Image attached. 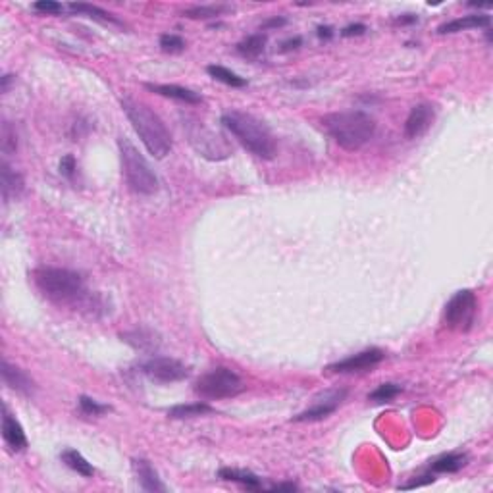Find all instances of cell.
Instances as JSON below:
<instances>
[{"instance_id":"25","label":"cell","mask_w":493,"mask_h":493,"mask_svg":"<svg viewBox=\"0 0 493 493\" xmlns=\"http://www.w3.org/2000/svg\"><path fill=\"white\" fill-rule=\"evenodd\" d=\"M466 461H469V457H466V455L449 453V455H443V457H439V459H436V461L431 462L430 469L434 470V472L455 474V472H459V470L466 466Z\"/></svg>"},{"instance_id":"20","label":"cell","mask_w":493,"mask_h":493,"mask_svg":"<svg viewBox=\"0 0 493 493\" xmlns=\"http://www.w3.org/2000/svg\"><path fill=\"white\" fill-rule=\"evenodd\" d=\"M70 8L71 14H79V16H87L91 17V20H94V22H101V24H110V25H117V27H122V22L117 20L114 14H110V12H106V10L99 8V6H93V4H83V2H73V4H70L68 6Z\"/></svg>"},{"instance_id":"4","label":"cell","mask_w":493,"mask_h":493,"mask_svg":"<svg viewBox=\"0 0 493 493\" xmlns=\"http://www.w3.org/2000/svg\"><path fill=\"white\" fill-rule=\"evenodd\" d=\"M322 126L345 150H360L376 134V120L362 110L334 112L322 120Z\"/></svg>"},{"instance_id":"26","label":"cell","mask_w":493,"mask_h":493,"mask_svg":"<svg viewBox=\"0 0 493 493\" xmlns=\"http://www.w3.org/2000/svg\"><path fill=\"white\" fill-rule=\"evenodd\" d=\"M214 408L206 403H189V405H176L168 410L170 418H195V416L212 415Z\"/></svg>"},{"instance_id":"36","label":"cell","mask_w":493,"mask_h":493,"mask_svg":"<svg viewBox=\"0 0 493 493\" xmlns=\"http://www.w3.org/2000/svg\"><path fill=\"white\" fill-rule=\"evenodd\" d=\"M430 482H434V476H424V480H415L413 484H405L401 485V487H403V490H410V487H418V485L430 484Z\"/></svg>"},{"instance_id":"35","label":"cell","mask_w":493,"mask_h":493,"mask_svg":"<svg viewBox=\"0 0 493 493\" xmlns=\"http://www.w3.org/2000/svg\"><path fill=\"white\" fill-rule=\"evenodd\" d=\"M287 24V20L285 17H272V20H268V22H264L262 24V29H270V27H282V25Z\"/></svg>"},{"instance_id":"27","label":"cell","mask_w":493,"mask_h":493,"mask_svg":"<svg viewBox=\"0 0 493 493\" xmlns=\"http://www.w3.org/2000/svg\"><path fill=\"white\" fill-rule=\"evenodd\" d=\"M206 71H208L212 78L216 79V81H222V83H226V85H229V87H245L247 85V79L239 78L237 73H234L231 70H227V68H224V66H216V64H212V66H208V68H206Z\"/></svg>"},{"instance_id":"6","label":"cell","mask_w":493,"mask_h":493,"mask_svg":"<svg viewBox=\"0 0 493 493\" xmlns=\"http://www.w3.org/2000/svg\"><path fill=\"white\" fill-rule=\"evenodd\" d=\"M183 131L187 135L189 145L206 160L220 162L231 157V145L227 143L224 135L216 134L214 129L206 127L203 122H199L197 117H183Z\"/></svg>"},{"instance_id":"7","label":"cell","mask_w":493,"mask_h":493,"mask_svg":"<svg viewBox=\"0 0 493 493\" xmlns=\"http://www.w3.org/2000/svg\"><path fill=\"white\" fill-rule=\"evenodd\" d=\"M243 392H245V382L227 366L212 368L195 382L197 395L208 401L227 399Z\"/></svg>"},{"instance_id":"39","label":"cell","mask_w":493,"mask_h":493,"mask_svg":"<svg viewBox=\"0 0 493 493\" xmlns=\"http://www.w3.org/2000/svg\"><path fill=\"white\" fill-rule=\"evenodd\" d=\"M334 33H331V27H318V37L320 39H329Z\"/></svg>"},{"instance_id":"38","label":"cell","mask_w":493,"mask_h":493,"mask_svg":"<svg viewBox=\"0 0 493 493\" xmlns=\"http://www.w3.org/2000/svg\"><path fill=\"white\" fill-rule=\"evenodd\" d=\"M270 490H272V492H295V490H297V485L295 484H278V485H272Z\"/></svg>"},{"instance_id":"2","label":"cell","mask_w":493,"mask_h":493,"mask_svg":"<svg viewBox=\"0 0 493 493\" xmlns=\"http://www.w3.org/2000/svg\"><path fill=\"white\" fill-rule=\"evenodd\" d=\"M122 108L150 155L158 160L168 157L172 150V135L162 122V117L157 112H152L145 102L135 101L131 97L122 99Z\"/></svg>"},{"instance_id":"3","label":"cell","mask_w":493,"mask_h":493,"mask_svg":"<svg viewBox=\"0 0 493 493\" xmlns=\"http://www.w3.org/2000/svg\"><path fill=\"white\" fill-rule=\"evenodd\" d=\"M222 126L241 143L245 149L262 160H272L276 157V139L270 127L252 114L241 110H227L222 114Z\"/></svg>"},{"instance_id":"18","label":"cell","mask_w":493,"mask_h":493,"mask_svg":"<svg viewBox=\"0 0 493 493\" xmlns=\"http://www.w3.org/2000/svg\"><path fill=\"white\" fill-rule=\"evenodd\" d=\"M122 339L141 352H157V349L160 347V339L149 328H135L131 331H126V334H122Z\"/></svg>"},{"instance_id":"16","label":"cell","mask_w":493,"mask_h":493,"mask_svg":"<svg viewBox=\"0 0 493 493\" xmlns=\"http://www.w3.org/2000/svg\"><path fill=\"white\" fill-rule=\"evenodd\" d=\"M492 25V17L485 16V14H470V16L457 17L451 20L447 24L439 25L438 33L439 35H447V33H461L469 31V29H490Z\"/></svg>"},{"instance_id":"12","label":"cell","mask_w":493,"mask_h":493,"mask_svg":"<svg viewBox=\"0 0 493 493\" xmlns=\"http://www.w3.org/2000/svg\"><path fill=\"white\" fill-rule=\"evenodd\" d=\"M436 117V110L428 102H420L410 108L405 122V137L407 139H420L434 124Z\"/></svg>"},{"instance_id":"1","label":"cell","mask_w":493,"mask_h":493,"mask_svg":"<svg viewBox=\"0 0 493 493\" xmlns=\"http://www.w3.org/2000/svg\"><path fill=\"white\" fill-rule=\"evenodd\" d=\"M33 282L37 285V290L56 305L83 306L91 310L97 308L93 295L85 287V280L73 270L41 266L33 270Z\"/></svg>"},{"instance_id":"19","label":"cell","mask_w":493,"mask_h":493,"mask_svg":"<svg viewBox=\"0 0 493 493\" xmlns=\"http://www.w3.org/2000/svg\"><path fill=\"white\" fill-rule=\"evenodd\" d=\"M147 89L152 91V93L160 94V97H168V99H173V101L185 102V104H199L203 102L201 94H197L195 91L191 89H185V87L180 85H155V83H147Z\"/></svg>"},{"instance_id":"40","label":"cell","mask_w":493,"mask_h":493,"mask_svg":"<svg viewBox=\"0 0 493 493\" xmlns=\"http://www.w3.org/2000/svg\"><path fill=\"white\" fill-rule=\"evenodd\" d=\"M12 78H14V76H4V78H2V93H6V91H8V85H10V81H12Z\"/></svg>"},{"instance_id":"30","label":"cell","mask_w":493,"mask_h":493,"mask_svg":"<svg viewBox=\"0 0 493 493\" xmlns=\"http://www.w3.org/2000/svg\"><path fill=\"white\" fill-rule=\"evenodd\" d=\"M160 48H162V52H168V55H178V52L185 50V41L181 39L180 35L166 33L160 37Z\"/></svg>"},{"instance_id":"14","label":"cell","mask_w":493,"mask_h":493,"mask_svg":"<svg viewBox=\"0 0 493 493\" xmlns=\"http://www.w3.org/2000/svg\"><path fill=\"white\" fill-rule=\"evenodd\" d=\"M2 380H4V384L8 385L12 392L20 393V395L31 397L33 393H35V382L25 374V370L10 364L6 359L2 360Z\"/></svg>"},{"instance_id":"32","label":"cell","mask_w":493,"mask_h":493,"mask_svg":"<svg viewBox=\"0 0 493 493\" xmlns=\"http://www.w3.org/2000/svg\"><path fill=\"white\" fill-rule=\"evenodd\" d=\"M35 12H39V14H47V16H58V14H62L64 12V6L60 4V2H55V0H39V2H35L31 6Z\"/></svg>"},{"instance_id":"17","label":"cell","mask_w":493,"mask_h":493,"mask_svg":"<svg viewBox=\"0 0 493 493\" xmlns=\"http://www.w3.org/2000/svg\"><path fill=\"white\" fill-rule=\"evenodd\" d=\"M24 178L4 160L0 164V189H2L4 203H10L12 199H17V197L22 195L24 193Z\"/></svg>"},{"instance_id":"10","label":"cell","mask_w":493,"mask_h":493,"mask_svg":"<svg viewBox=\"0 0 493 493\" xmlns=\"http://www.w3.org/2000/svg\"><path fill=\"white\" fill-rule=\"evenodd\" d=\"M345 397H347V390L343 387H331V390H326V392L318 393L316 397L313 399V405L299 413L293 420L295 422H316V420H324L328 418L329 415H334L339 405L343 403Z\"/></svg>"},{"instance_id":"29","label":"cell","mask_w":493,"mask_h":493,"mask_svg":"<svg viewBox=\"0 0 493 493\" xmlns=\"http://www.w3.org/2000/svg\"><path fill=\"white\" fill-rule=\"evenodd\" d=\"M0 149L4 155H12L17 150L16 127L12 126L10 122H4L2 129H0Z\"/></svg>"},{"instance_id":"13","label":"cell","mask_w":493,"mask_h":493,"mask_svg":"<svg viewBox=\"0 0 493 493\" xmlns=\"http://www.w3.org/2000/svg\"><path fill=\"white\" fill-rule=\"evenodd\" d=\"M2 438H4V443L10 447V451L14 453H20L27 447V438H25L22 424L17 422V418L10 413L6 405L2 410Z\"/></svg>"},{"instance_id":"15","label":"cell","mask_w":493,"mask_h":493,"mask_svg":"<svg viewBox=\"0 0 493 493\" xmlns=\"http://www.w3.org/2000/svg\"><path fill=\"white\" fill-rule=\"evenodd\" d=\"M131 469H134L137 482H139V485H141L145 492H166V485L162 484L158 472L147 459H134L131 461Z\"/></svg>"},{"instance_id":"8","label":"cell","mask_w":493,"mask_h":493,"mask_svg":"<svg viewBox=\"0 0 493 493\" xmlns=\"http://www.w3.org/2000/svg\"><path fill=\"white\" fill-rule=\"evenodd\" d=\"M478 314L476 293L470 290H461L449 299L443 310V322L449 329L455 331H469Z\"/></svg>"},{"instance_id":"34","label":"cell","mask_w":493,"mask_h":493,"mask_svg":"<svg viewBox=\"0 0 493 493\" xmlns=\"http://www.w3.org/2000/svg\"><path fill=\"white\" fill-rule=\"evenodd\" d=\"M364 31H366V25L355 24V25H347L343 31H341V35H343V37H352V35H362Z\"/></svg>"},{"instance_id":"33","label":"cell","mask_w":493,"mask_h":493,"mask_svg":"<svg viewBox=\"0 0 493 493\" xmlns=\"http://www.w3.org/2000/svg\"><path fill=\"white\" fill-rule=\"evenodd\" d=\"M60 173H62L66 180L73 181L76 173H78V162H76L73 155H66V157L60 160Z\"/></svg>"},{"instance_id":"22","label":"cell","mask_w":493,"mask_h":493,"mask_svg":"<svg viewBox=\"0 0 493 493\" xmlns=\"http://www.w3.org/2000/svg\"><path fill=\"white\" fill-rule=\"evenodd\" d=\"M60 459H62V462L68 469L78 472L79 476L91 478L94 474L93 464L87 461L85 457L79 453V451H76V449H64L62 453H60Z\"/></svg>"},{"instance_id":"23","label":"cell","mask_w":493,"mask_h":493,"mask_svg":"<svg viewBox=\"0 0 493 493\" xmlns=\"http://www.w3.org/2000/svg\"><path fill=\"white\" fill-rule=\"evenodd\" d=\"M266 35L264 33H255V35H249L247 39H243L239 45H237V52L247 58V60H257L264 48H266Z\"/></svg>"},{"instance_id":"24","label":"cell","mask_w":493,"mask_h":493,"mask_svg":"<svg viewBox=\"0 0 493 493\" xmlns=\"http://www.w3.org/2000/svg\"><path fill=\"white\" fill-rule=\"evenodd\" d=\"M231 6L227 4H197V6H191V8L183 10V17H189V20H212V17H218L222 14H227L231 12Z\"/></svg>"},{"instance_id":"37","label":"cell","mask_w":493,"mask_h":493,"mask_svg":"<svg viewBox=\"0 0 493 493\" xmlns=\"http://www.w3.org/2000/svg\"><path fill=\"white\" fill-rule=\"evenodd\" d=\"M301 37H295V39H291V41H285L282 45V50H293V48H299L301 47Z\"/></svg>"},{"instance_id":"11","label":"cell","mask_w":493,"mask_h":493,"mask_svg":"<svg viewBox=\"0 0 493 493\" xmlns=\"http://www.w3.org/2000/svg\"><path fill=\"white\" fill-rule=\"evenodd\" d=\"M385 359V352L382 349H364V351L351 355L343 360H337L334 364H329V372H337V374H355V372H368L374 366H378L382 360Z\"/></svg>"},{"instance_id":"31","label":"cell","mask_w":493,"mask_h":493,"mask_svg":"<svg viewBox=\"0 0 493 493\" xmlns=\"http://www.w3.org/2000/svg\"><path fill=\"white\" fill-rule=\"evenodd\" d=\"M79 408H81V413L87 416H101L110 410L108 405H101L99 401L91 399V397H87V395H81V397H79Z\"/></svg>"},{"instance_id":"5","label":"cell","mask_w":493,"mask_h":493,"mask_svg":"<svg viewBox=\"0 0 493 493\" xmlns=\"http://www.w3.org/2000/svg\"><path fill=\"white\" fill-rule=\"evenodd\" d=\"M117 149L122 160V172L131 191L139 195H155L158 191V178L150 168L147 158L143 157L139 149L127 137H117Z\"/></svg>"},{"instance_id":"9","label":"cell","mask_w":493,"mask_h":493,"mask_svg":"<svg viewBox=\"0 0 493 493\" xmlns=\"http://www.w3.org/2000/svg\"><path fill=\"white\" fill-rule=\"evenodd\" d=\"M141 372L157 384H173L181 382L189 376V368L180 360L170 357H150L149 360L141 362Z\"/></svg>"},{"instance_id":"21","label":"cell","mask_w":493,"mask_h":493,"mask_svg":"<svg viewBox=\"0 0 493 493\" xmlns=\"http://www.w3.org/2000/svg\"><path fill=\"white\" fill-rule=\"evenodd\" d=\"M220 478L224 480H229V482H237L241 484L243 487L251 490V492H260L264 490V485L260 482L259 476H255L252 472H247V470H237V469H222L218 472Z\"/></svg>"},{"instance_id":"28","label":"cell","mask_w":493,"mask_h":493,"mask_svg":"<svg viewBox=\"0 0 493 493\" xmlns=\"http://www.w3.org/2000/svg\"><path fill=\"white\" fill-rule=\"evenodd\" d=\"M401 392H403V387H401L399 384H392V382H390V384L378 385L376 390L368 395V399L374 401V403H392Z\"/></svg>"}]
</instances>
